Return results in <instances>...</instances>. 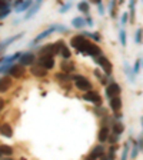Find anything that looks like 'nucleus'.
<instances>
[{"mask_svg":"<svg viewBox=\"0 0 143 160\" xmlns=\"http://www.w3.org/2000/svg\"><path fill=\"white\" fill-rule=\"evenodd\" d=\"M112 130H113V133L116 134H122L125 132V124L120 122V120H116V122H113V124H112Z\"/></svg>","mask_w":143,"mask_h":160,"instance_id":"5701e85b","label":"nucleus"},{"mask_svg":"<svg viewBox=\"0 0 143 160\" xmlns=\"http://www.w3.org/2000/svg\"><path fill=\"white\" fill-rule=\"evenodd\" d=\"M30 73L33 74L34 77H44L47 74V70L44 69V67H42V66H39V64H36V66H32L30 67Z\"/></svg>","mask_w":143,"mask_h":160,"instance_id":"f3484780","label":"nucleus"},{"mask_svg":"<svg viewBox=\"0 0 143 160\" xmlns=\"http://www.w3.org/2000/svg\"><path fill=\"white\" fill-rule=\"evenodd\" d=\"M83 100L89 102V103L94 104V106H102V96H100L97 92H94L93 89L89 90V92H84V96H83Z\"/></svg>","mask_w":143,"mask_h":160,"instance_id":"39448f33","label":"nucleus"},{"mask_svg":"<svg viewBox=\"0 0 143 160\" xmlns=\"http://www.w3.org/2000/svg\"><path fill=\"white\" fill-rule=\"evenodd\" d=\"M97 9H99V14H100V16H103V14H105V7H103V4L99 3V4H97Z\"/></svg>","mask_w":143,"mask_h":160,"instance_id":"79ce46f5","label":"nucleus"},{"mask_svg":"<svg viewBox=\"0 0 143 160\" xmlns=\"http://www.w3.org/2000/svg\"><path fill=\"white\" fill-rule=\"evenodd\" d=\"M59 54H60V57H62V59H70V57H72V52H70V49L64 43L62 44V47H60Z\"/></svg>","mask_w":143,"mask_h":160,"instance_id":"b1692460","label":"nucleus"},{"mask_svg":"<svg viewBox=\"0 0 143 160\" xmlns=\"http://www.w3.org/2000/svg\"><path fill=\"white\" fill-rule=\"evenodd\" d=\"M6 4H7V0H0V10L3 9V7L6 6Z\"/></svg>","mask_w":143,"mask_h":160,"instance_id":"a18cd8bd","label":"nucleus"},{"mask_svg":"<svg viewBox=\"0 0 143 160\" xmlns=\"http://www.w3.org/2000/svg\"><path fill=\"white\" fill-rule=\"evenodd\" d=\"M87 40V37L86 36H83V34H77V36H74V37H72L70 39V44H72V47H74V49L77 50V52H82V49H83V46H84V42Z\"/></svg>","mask_w":143,"mask_h":160,"instance_id":"9b49d317","label":"nucleus"},{"mask_svg":"<svg viewBox=\"0 0 143 160\" xmlns=\"http://www.w3.org/2000/svg\"><path fill=\"white\" fill-rule=\"evenodd\" d=\"M132 140V139H130ZM133 143V146H132V152H130V159H136L137 154H139V144H137V142H132Z\"/></svg>","mask_w":143,"mask_h":160,"instance_id":"c756f323","label":"nucleus"},{"mask_svg":"<svg viewBox=\"0 0 143 160\" xmlns=\"http://www.w3.org/2000/svg\"><path fill=\"white\" fill-rule=\"evenodd\" d=\"M94 76L99 79V82H100L102 84H107V74H103L99 69L94 70Z\"/></svg>","mask_w":143,"mask_h":160,"instance_id":"bb28decb","label":"nucleus"},{"mask_svg":"<svg viewBox=\"0 0 143 160\" xmlns=\"http://www.w3.org/2000/svg\"><path fill=\"white\" fill-rule=\"evenodd\" d=\"M97 107H99V109H94L97 116H105V114H106V109H103V107H100V106H97Z\"/></svg>","mask_w":143,"mask_h":160,"instance_id":"ea45409f","label":"nucleus"},{"mask_svg":"<svg viewBox=\"0 0 143 160\" xmlns=\"http://www.w3.org/2000/svg\"><path fill=\"white\" fill-rule=\"evenodd\" d=\"M107 142H109L110 144H116L117 142H119V134H116V133L110 134L109 133V136H107Z\"/></svg>","mask_w":143,"mask_h":160,"instance_id":"f704fd0d","label":"nucleus"},{"mask_svg":"<svg viewBox=\"0 0 143 160\" xmlns=\"http://www.w3.org/2000/svg\"><path fill=\"white\" fill-rule=\"evenodd\" d=\"M105 146L103 144H97L92 149V152L89 153L87 159H107V156H105Z\"/></svg>","mask_w":143,"mask_h":160,"instance_id":"9d476101","label":"nucleus"},{"mask_svg":"<svg viewBox=\"0 0 143 160\" xmlns=\"http://www.w3.org/2000/svg\"><path fill=\"white\" fill-rule=\"evenodd\" d=\"M137 144H139V150L143 152V130H142V134L139 136V140H137Z\"/></svg>","mask_w":143,"mask_h":160,"instance_id":"a19ab883","label":"nucleus"},{"mask_svg":"<svg viewBox=\"0 0 143 160\" xmlns=\"http://www.w3.org/2000/svg\"><path fill=\"white\" fill-rule=\"evenodd\" d=\"M82 54H84V56H92V57H94V56H99V54H103V52H102V49H100L97 44H94L93 42H90L89 39L84 42V46H83V49H82V52H80Z\"/></svg>","mask_w":143,"mask_h":160,"instance_id":"7ed1b4c3","label":"nucleus"},{"mask_svg":"<svg viewBox=\"0 0 143 160\" xmlns=\"http://www.w3.org/2000/svg\"><path fill=\"white\" fill-rule=\"evenodd\" d=\"M142 37H143V29L139 27V29L136 30V34H135V42H136L137 44H140L142 43Z\"/></svg>","mask_w":143,"mask_h":160,"instance_id":"72a5a7b5","label":"nucleus"},{"mask_svg":"<svg viewBox=\"0 0 143 160\" xmlns=\"http://www.w3.org/2000/svg\"><path fill=\"white\" fill-rule=\"evenodd\" d=\"M84 20H86V24H87V26H90V27L94 24V22H93V19H92V17H87V19H84Z\"/></svg>","mask_w":143,"mask_h":160,"instance_id":"37998d69","label":"nucleus"},{"mask_svg":"<svg viewBox=\"0 0 143 160\" xmlns=\"http://www.w3.org/2000/svg\"><path fill=\"white\" fill-rule=\"evenodd\" d=\"M73 6V3L72 2H67V3H64L63 6L60 7V10H59V13H66V12H69V9Z\"/></svg>","mask_w":143,"mask_h":160,"instance_id":"4c0bfd02","label":"nucleus"},{"mask_svg":"<svg viewBox=\"0 0 143 160\" xmlns=\"http://www.w3.org/2000/svg\"><path fill=\"white\" fill-rule=\"evenodd\" d=\"M74 86L79 90H82V92H89V90L93 89V84L90 83V80L84 76H80L79 79L74 80Z\"/></svg>","mask_w":143,"mask_h":160,"instance_id":"0eeeda50","label":"nucleus"},{"mask_svg":"<svg viewBox=\"0 0 143 160\" xmlns=\"http://www.w3.org/2000/svg\"><path fill=\"white\" fill-rule=\"evenodd\" d=\"M42 3H43V0H34L33 3H32V6H30L29 9L26 10V14H24V20L32 19V17H33L34 14L39 12V9H40V6H42Z\"/></svg>","mask_w":143,"mask_h":160,"instance_id":"f8f14e48","label":"nucleus"},{"mask_svg":"<svg viewBox=\"0 0 143 160\" xmlns=\"http://www.w3.org/2000/svg\"><path fill=\"white\" fill-rule=\"evenodd\" d=\"M119 40H120V44L123 47H126V43H127V37H126V32H125V29L122 27L119 32Z\"/></svg>","mask_w":143,"mask_h":160,"instance_id":"2f4dec72","label":"nucleus"},{"mask_svg":"<svg viewBox=\"0 0 143 160\" xmlns=\"http://www.w3.org/2000/svg\"><path fill=\"white\" fill-rule=\"evenodd\" d=\"M120 93H122L120 84L112 80L109 83V86L106 87V97L107 99H112V97H115V96H120Z\"/></svg>","mask_w":143,"mask_h":160,"instance_id":"6e6552de","label":"nucleus"},{"mask_svg":"<svg viewBox=\"0 0 143 160\" xmlns=\"http://www.w3.org/2000/svg\"><path fill=\"white\" fill-rule=\"evenodd\" d=\"M10 13H12V6H10V4L7 3L6 6L3 7V9L0 10V20H2V19H6V17L9 16Z\"/></svg>","mask_w":143,"mask_h":160,"instance_id":"cd10ccee","label":"nucleus"},{"mask_svg":"<svg viewBox=\"0 0 143 160\" xmlns=\"http://www.w3.org/2000/svg\"><path fill=\"white\" fill-rule=\"evenodd\" d=\"M4 104H6V102H4L3 99H0V112L4 109Z\"/></svg>","mask_w":143,"mask_h":160,"instance_id":"49530a36","label":"nucleus"},{"mask_svg":"<svg viewBox=\"0 0 143 160\" xmlns=\"http://www.w3.org/2000/svg\"><path fill=\"white\" fill-rule=\"evenodd\" d=\"M56 77L59 82H63V83H66V82H69L70 80V76H69V73H64V72H60V73H56Z\"/></svg>","mask_w":143,"mask_h":160,"instance_id":"7c9ffc66","label":"nucleus"},{"mask_svg":"<svg viewBox=\"0 0 143 160\" xmlns=\"http://www.w3.org/2000/svg\"><path fill=\"white\" fill-rule=\"evenodd\" d=\"M116 152H117V146L113 144L112 147H109V154H107V159H116Z\"/></svg>","mask_w":143,"mask_h":160,"instance_id":"c9c22d12","label":"nucleus"},{"mask_svg":"<svg viewBox=\"0 0 143 160\" xmlns=\"http://www.w3.org/2000/svg\"><path fill=\"white\" fill-rule=\"evenodd\" d=\"M109 16L116 17V0H110L109 2Z\"/></svg>","mask_w":143,"mask_h":160,"instance_id":"c85d7f7f","label":"nucleus"},{"mask_svg":"<svg viewBox=\"0 0 143 160\" xmlns=\"http://www.w3.org/2000/svg\"><path fill=\"white\" fill-rule=\"evenodd\" d=\"M0 134L3 137H7V139H12L13 137V127L10 126L9 123L0 124Z\"/></svg>","mask_w":143,"mask_h":160,"instance_id":"dca6fc26","label":"nucleus"},{"mask_svg":"<svg viewBox=\"0 0 143 160\" xmlns=\"http://www.w3.org/2000/svg\"><path fill=\"white\" fill-rule=\"evenodd\" d=\"M72 26L74 27V29H83L84 26H86V20H84V17H73V20H72Z\"/></svg>","mask_w":143,"mask_h":160,"instance_id":"4be33fe9","label":"nucleus"},{"mask_svg":"<svg viewBox=\"0 0 143 160\" xmlns=\"http://www.w3.org/2000/svg\"><path fill=\"white\" fill-rule=\"evenodd\" d=\"M37 64L42 67H44L46 70H50L54 67V56L52 54H42L37 60Z\"/></svg>","mask_w":143,"mask_h":160,"instance_id":"423d86ee","label":"nucleus"},{"mask_svg":"<svg viewBox=\"0 0 143 160\" xmlns=\"http://www.w3.org/2000/svg\"><path fill=\"white\" fill-rule=\"evenodd\" d=\"M10 87H12V77L9 74L0 77V93H6Z\"/></svg>","mask_w":143,"mask_h":160,"instance_id":"2eb2a0df","label":"nucleus"},{"mask_svg":"<svg viewBox=\"0 0 143 160\" xmlns=\"http://www.w3.org/2000/svg\"><path fill=\"white\" fill-rule=\"evenodd\" d=\"M83 36H86L87 39L94 40V42H100V40H102L100 34H99V33H96V32H83Z\"/></svg>","mask_w":143,"mask_h":160,"instance_id":"a878e982","label":"nucleus"},{"mask_svg":"<svg viewBox=\"0 0 143 160\" xmlns=\"http://www.w3.org/2000/svg\"><path fill=\"white\" fill-rule=\"evenodd\" d=\"M7 74L10 77H13V79H22L26 74V66H23V64H20V63H16V64L12 63Z\"/></svg>","mask_w":143,"mask_h":160,"instance_id":"20e7f679","label":"nucleus"},{"mask_svg":"<svg viewBox=\"0 0 143 160\" xmlns=\"http://www.w3.org/2000/svg\"><path fill=\"white\" fill-rule=\"evenodd\" d=\"M127 22H129V13H123L122 14V19H120V24H122V27H123Z\"/></svg>","mask_w":143,"mask_h":160,"instance_id":"58836bf2","label":"nucleus"},{"mask_svg":"<svg viewBox=\"0 0 143 160\" xmlns=\"http://www.w3.org/2000/svg\"><path fill=\"white\" fill-rule=\"evenodd\" d=\"M109 133H110L109 126H102V127H100L99 134H97L100 143H105V142H107V136H109Z\"/></svg>","mask_w":143,"mask_h":160,"instance_id":"aec40b11","label":"nucleus"},{"mask_svg":"<svg viewBox=\"0 0 143 160\" xmlns=\"http://www.w3.org/2000/svg\"><path fill=\"white\" fill-rule=\"evenodd\" d=\"M93 62L102 67V70L105 72V74H107V76H110V74H112V72H113V64H112V62H110V60L107 59L105 54L94 56L93 57Z\"/></svg>","mask_w":143,"mask_h":160,"instance_id":"f03ea898","label":"nucleus"},{"mask_svg":"<svg viewBox=\"0 0 143 160\" xmlns=\"http://www.w3.org/2000/svg\"><path fill=\"white\" fill-rule=\"evenodd\" d=\"M129 152H130V139L127 140L126 143H125V146H123V152H122V159L126 160L127 156H129Z\"/></svg>","mask_w":143,"mask_h":160,"instance_id":"473e14b6","label":"nucleus"},{"mask_svg":"<svg viewBox=\"0 0 143 160\" xmlns=\"http://www.w3.org/2000/svg\"><path fill=\"white\" fill-rule=\"evenodd\" d=\"M77 10H79V12H82V13L89 14V12H90V4L87 3L86 0H82V2H79V3H77Z\"/></svg>","mask_w":143,"mask_h":160,"instance_id":"393cba45","label":"nucleus"},{"mask_svg":"<svg viewBox=\"0 0 143 160\" xmlns=\"http://www.w3.org/2000/svg\"><path fill=\"white\" fill-rule=\"evenodd\" d=\"M109 106L113 112H117V110L122 109V99H120V96H115L112 99H109Z\"/></svg>","mask_w":143,"mask_h":160,"instance_id":"6ab92c4d","label":"nucleus"},{"mask_svg":"<svg viewBox=\"0 0 143 160\" xmlns=\"http://www.w3.org/2000/svg\"><path fill=\"white\" fill-rule=\"evenodd\" d=\"M23 36H24V33H19V34H14V36H10V37H7V39H4L3 42L0 43V52H3L6 47H9L12 43H14V42L19 39H22Z\"/></svg>","mask_w":143,"mask_h":160,"instance_id":"4468645a","label":"nucleus"},{"mask_svg":"<svg viewBox=\"0 0 143 160\" xmlns=\"http://www.w3.org/2000/svg\"><path fill=\"white\" fill-rule=\"evenodd\" d=\"M115 117H116V120H120L122 117H123V114L119 113V110H117V112H115Z\"/></svg>","mask_w":143,"mask_h":160,"instance_id":"c03bdc74","label":"nucleus"},{"mask_svg":"<svg viewBox=\"0 0 143 160\" xmlns=\"http://www.w3.org/2000/svg\"><path fill=\"white\" fill-rule=\"evenodd\" d=\"M32 3H33V0H23L19 6L14 7V12H16V13H23V12H26V10L32 6Z\"/></svg>","mask_w":143,"mask_h":160,"instance_id":"412c9836","label":"nucleus"},{"mask_svg":"<svg viewBox=\"0 0 143 160\" xmlns=\"http://www.w3.org/2000/svg\"><path fill=\"white\" fill-rule=\"evenodd\" d=\"M119 2H120V3H123V2H125V0H119Z\"/></svg>","mask_w":143,"mask_h":160,"instance_id":"8fccbe9b","label":"nucleus"},{"mask_svg":"<svg viewBox=\"0 0 143 160\" xmlns=\"http://www.w3.org/2000/svg\"><path fill=\"white\" fill-rule=\"evenodd\" d=\"M54 32H60V33H63V32H64V33H67V32H69V27L64 26V24H57V23L52 24V26L47 27V29L44 30V32H42L40 34H37V36L34 37V39L32 40V42H30L29 46H30V47H34L37 43H40L42 40H44L46 37H49L50 34L54 33Z\"/></svg>","mask_w":143,"mask_h":160,"instance_id":"f257e3e1","label":"nucleus"},{"mask_svg":"<svg viewBox=\"0 0 143 160\" xmlns=\"http://www.w3.org/2000/svg\"><path fill=\"white\" fill-rule=\"evenodd\" d=\"M36 62V56H34V53H32V52H22V54H20L19 57V63L23 64V66H32V64Z\"/></svg>","mask_w":143,"mask_h":160,"instance_id":"1a4fd4ad","label":"nucleus"},{"mask_svg":"<svg viewBox=\"0 0 143 160\" xmlns=\"http://www.w3.org/2000/svg\"><path fill=\"white\" fill-rule=\"evenodd\" d=\"M90 3H93V4H99V3H102V0H90Z\"/></svg>","mask_w":143,"mask_h":160,"instance_id":"de8ad7c7","label":"nucleus"},{"mask_svg":"<svg viewBox=\"0 0 143 160\" xmlns=\"http://www.w3.org/2000/svg\"><path fill=\"white\" fill-rule=\"evenodd\" d=\"M123 69H125V73H126L129 82H132V83H136V73L133 72L132 66H130L127 62H125V63H123Z\"/></svg>","mask_w":143,"mask_h":160,"instance_id":"a211bd4d","label":"nucleus"},{"mask_svg":"<svg viewBox=\"0 0 143 160\" xmlns=\"http://www.w3.org/2000/svg\"><path fill=\"white\" fill-rule=\"evenodd\" d=\"M22 2H23V0H14V7H17L20 3H22Z\"/></svg>","mask_w":143,"mask_h":160,"instance_id":"09e8293b","label":"nucleus"},{"mask_svg":"<svg viewBox=\"0 0 143 160\" xmlns=\"http://www.w3.org/2000/svg\"><path fill=\"white\" fill-rule=\"evenodd\" d=\"M142 62H143V59H137L136 62H135V64H133V67H132V69H133V72L135 73H139L140 72V69H142Z\"/></svg>","mask_w":143,"mask_h":160,"instance_id":"e433bc0d","label":"nucleus"},{"mask_svg":"<svg viewBox=\"0 0 143 160\" xmlns=\"http://www.w3.org/2000/svg\"><path fill=\"white\" fill-rule=\"evenodd\" d=\"M60 69H62V72H64V73H73V72H76V66H74V63L70 59H63L62 60V63H60Z\"/></svg>","mask_w":143,"mask_h":160,"instance_id":"ddd939ff","label":"nucleus"}]
</instances>
